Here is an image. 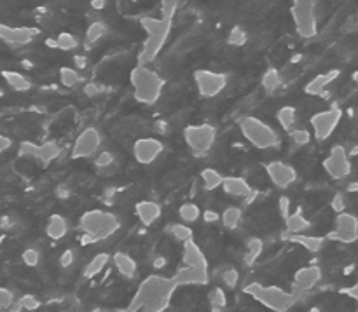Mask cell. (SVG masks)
I'll return each instance as SVG.
<instances>
[{
    "label": "cell",
    "mask_w": 358,
    "mask_h": 312,
    "mask_svg": "<svg viewBox=\"0 0 358 312\" xmlns=\"http://www.w3.org/2000/svg\"><path fill=\"white\" fill-rule=\"evenodd\" d=\"M119 229H121V222L114 213L103 211V209H87L79 218V230L83 232L80 244L86 246L96 241H103L114 236Z\"/></svg>",
    "instance_id": "obj_1"
},
{
    "label": "cell",
    "mask_w": 358,
    "mask_h": 312,
    "mask_svg": "<svg viewBox=\"0 0 358 312\" xmlns=\"http://www.w3.org/2000/svg\"><path fill=\"white\" fill-rule=\"evenodd\" d=\"M129 82L133 86V96L142 105H156L163 94V77L149 66H135L129 73Z\"/></svg>",
    "instance_id": "obj_2"
},
{
    "label": "cell",
    "mask_w": 358,
    "mask_h": 312,
    "mask_svg": "<svg viewBox=\"0 0 358 312\" xmlns=\"http://www.w3.org/2000/svg\"><path fill=\"white\" fill-rule=\"evenodd\" d=\"M140 24L147 34V40L143 42L142 54H140V65L145 66V63L154 61L157 58L161 49L166 44L171 31V21L163 20V17L145 16L140 20Z\"/></svg>",
    "instance_id": "obj_3"
},
{
    "label": "cell",
    "mask_w": 358,
    "mask_h": 312,
    "mask_svg": "<svg viewBox=\"0 0 358 312\" xmlns=\"http://www.w3.org/2000/svg\"><path fill=\"white\" fill-rule=\"evenodd\" d=\"M240 131L243 138L257 150L276 149L280 145L278 131L255 115H247V117L241 119Z\"/></svg>",
    "instance_id": "obj_4"
},
{
    "label": "cell",
    "mask_w": 358,
    "mask_h": 312,
    "mask_svg": "<svg viewBox=\"0 0 358 312\" xmlns=\"http://www.w3.org/2000/svg\"><path fill=\"white\" fill-rule=\"evenodd\" d=\"M184 142L194 156H208L217 142V128L213 124H208V122L185 126Z\"/></svg>",
    "instance_id": "obj_5"
},
{
    "label": "cell",
    "mask_w": 358,
    "mask_h": 312,
    "mask_svg": "<svg viewBox=\"0 0 358 312\" xmlns=\"http://www.w3.org/2000/svg\"><path fill=\"white\" fill-rule=\"evenodd\" d=\"M294 27L303 38H313L318 34L317 3L311 0H296L290 7Z\"/></svg>",
    "instance_id": "obj_6"
},
{
    "label": "cell",
    "mask_w": 358,
    "mask_h": 312,
    "mask_svg": "<svg viewBox=\"0 0 358 312\" xmlns=\"http://www.w3.org/2000/svg\"><path fill=\"white\" fill-rule=\"evenodd\" d=\"M163 312H212V299L210 293L203 295H196V293H185L180 292L177 286L173 297H171L170 304Z\"/></svg>",
    "instance_id": "obj_7"
},
{
    "label": "cell",
    "mask_w": 358,
    "mask_h": 312,
    "mask_svg": "<svg viewBox=\"0 0 358 312\" xmlns=\"http://www.w3.org/2000/svg\"><path fill=\"white\" fill-rule=\"evenodd\" d=\"M194 84L199 96L205 100H212L224 93V89L227 87V75L222 72L199 68L194 72Z\"/></svg>",
    "instance_id": "obj_8"
},
{
    "label": "cell",
    "mask_w": 358,
    "mask_h": 312,
    "mask_svg": "<svg viewBox=\"0 0 358 312\" xmlns=\"http://www.w3.org/2000/svg\"><path fill=\"white\" fill-rule=\"evenodd\" d=\"M103 143V136H101L100 129L96 126H87L86 129L79 133L72 147V157L73 159H90L94 157L101 149Z\"/></svg>",
    "instance_id": "obj_9"
},
{
    "label": "cell",
    "mask_w": 358,
    "mask_h": 312,
    "mask_svg": "<svg viewBox=\"0 0 358 312\" xmlns=\"http://www.w3.org/2000/svg\"><path fill=\"white\" fill-rule=\"evenodd\" d=\"M343 119V110L341 108H327V110L317 112L315 115H311L310 124L313 129V135L318 142H325V140L331 138L334 135V131L338 129L339 122Z\"/></svg>",
    "instance_id": "obj_10"
},
{
    "label": "cell",
    "mask_w": 358,
    "mask_h": 312,
    "mask_svg": "<svg viewBox=\"0 0 358 312\" xmlns=\"http://www.w3.org/2000/svg\"><path fill=\"white\" fill-rule=\"evenodd\" d=\"M352 157L348 156V150L343 145H334L324 159V170L334 180H345L352 173Z\"/></svg>",
    "instance_id": "obj_11"
},
{
    "label": "cell",
    "mask_w": 358,
    "mask_h": 312,
    "mask_svg": "<svg viewBox=\"0 0 358 312\" xmlns=\"http://www.w3.org/2000/svg\"><path fill=\"white\" fill-rule=\"evenodd\" d=\"M329 239L341 244H353L358 239V220L353 213H339L336 215L334 229L329 232Z\"/></svg>",
    "instance_id": "obj_12"
},
{
    "label": "cell",
    "mask_w": 358,
    "mask_h": 312,
    "mask_svg": "<svg viewBox=\"0 0 358 312\" xmlns=\"http://www.w3.org/2000/svg\"><path fill=\"white\" fill-rule=\"evenodd\" d=\"M164 152V143L161 140L154 138V136H143L138 138L133 143V159L136 161L142 166H150V164L156 163L161 157V154Z\"/></svg>",
    "instance_id": "obj_13"
},
{
    "label": "cell",
    "mask_w": 358,
    "mask_h": 312,
    "mask_svg": "<svg viewBox=\"0 0 358 312\" xmlns=\"http://www.w3.org/2000/svg\"><path fill=\"white\" fill-rule=\"evenodd\" d=\"M266 174H268L269 181L280 191H287L299 180V173L296 168L283 161H271L266 164Z\"/></svg>",
    "instance_id": "obj_14"
},
{
    "label": "cell",
    "mask_w": 358,
    "mask_h": 312,
    "mask_svg": "<svg viewBox=\"0 0 358 312\" xmlns=\"http://www.w3.org/2000/svg\"><path fill=\"white\" fill-rule=\"evenodd\" d=\"M62 149L56 142H44L41 145H35V143L24 142L20 145V156L28 157V159H34L41 164H48L51 161H55L59 156Z\"/></svg>",
    "instance_id": "obj_15"
},
{
    "label": "cell",
    "mask_w": 358,
    "mask_h": 312,
    "mask_svg": "<svg viewBox=\"0 0 358 312\" xmlns=\"http://www.w3.org/2000/svg\"><path fill=\"white\" fill-rule=\"evenodd\" d=\"M322 279H324V271H322L320 265H304V267H299L292 276L290 293H294V288L310 292L318 283H322Z\"/></svg>",
    "instance_id": "obj_16"
},
{
    "label": "cell",
    "mask_w": 358,
    "mask_h": 312,
    "mask_svg": "<svg viewBox=\"0 0 358 312\" xmlns=\"http://www.w3.org/2000/svg\"><path fill=\"white\" fill-rule=\"evenodd\" d=\"M210 272L205 269H194V267H182L177 271V274L171 278L175 286H205L210 283Z\"/></svg>",
    "instance_id": "obj_17"
},
{
    "label": "cell",
    "mask_w": 358,
    "mask_h": 312,
    "mask_svg": "<svg viewBox=\"0 0 358 312\" xmlns=\"http://www.w3.org/2000/svg\"><path fill=\"white\" fill-rule=\"evenodd\" d=\"M38 31L34 28L27 27H9V24L0 23V40L7 42L13 45H24L30 44Z\"/></svg>",
    "instance_id": "obj_18"
},
{
    "label": "cell",
    "mask_w": 358,
    "mask_h": 312,
    "mask_svg": "<svg viewBox=\"0 0 358 312\" xmlns=\"http://www.w3.org/2000/svg\"><path fill=\"white\" fill-rule=\"evenodd\" d=\"M182 262H184V267L205 269V271H208L210 267L205 251L201 250V246L194 239L187 241L182 248Z\"/></svg>",
    "instance_id": "obj_19"
},
{
    "label": "cell",
    "mask_w": 358,
    "mask_h": 312,
    "mask_svg": "<svg viewBox=\"0 0 358 312\" xmlns=\"http://www.w3.org/2000/svg\"><path fill=\"white\" fill-rule=\"evenodd\" d=\"M110 260L112 264H114L117 274L121 276L124 281H133V279L136 278V274H138V264H136L135 258L129 253H126V251H115V253L112 255Z\"/></svg>",
    "instance_id": "obj_20"
},
{
    "label": "cell",
    "mask_w": 358,
    "mask_h": 312,
    "mask_svg": "<svg viewBox=\"0 0 358 312\" xmlns=\"http://www.w3.org/2000/svg\"><path fill=\"white\" fill-rule=\"evenodd\" d=\"M135 215L142 225L150 227L154 225V223L159 222L161 215H163V208H161V205H157L156 201L143 199V201H138L135 205Z\"/></svg>",
    "instance_id": "obj_21"
},
{
    "label": "cell",
    "mask_w": 358,
    "mask_h": 312,
    "mask_svg": "<svg viewBox=\"0 0 358 312\" xmlns=\"http://www.w3.org/2000/svg\"><path fill=\"white\" fill-rule=\"evenodd\" d=\"M341 72L339 70H331V72L320 73V75L313 77L310 82L304 86V93L310 94V96H324V93L327 91V87L331 84H334L339 79Z\"/></svg>",
    "instance_id": "obj_22"
},
{
    "label": "cell",
    "mask_w": 358,
    "mask_h": 312,
    "mask_svg": "<svg viewBox=\"0 0 358 312\" xmlns=\"http://www.w3.org/2000/svg\"><path fill=\"white\" fill-rule=\"evenodd\" d=\"M220 187H222V191L226 192L227 195H231V198H238V199H247L248 195L254 192L252 185L241 177H224L222 185H220Z\"/></svg>",
    "instance_id": "obj_23"
},
{
    "label": "cell",
    "mask_w": 358,
    "mask_h": 312,
    "mask_svg": "<svg viewBox=\"0 0 358 312\" xmlns=\"http://www.w3.org/2000/svg\"><path fill=\"white\" fill-rule=\"evenodd\" d=\"M285 225H287V232L290 236H297V234H306L308 230L311 229V222L304 216L303 208H297L287 216L285 220Z\"/></svg>",
    "instance_id": "obj_24"
},
{
    "label": "cell",
    "mask_w": 358,
    "mask_h": 312,
    "mask_svg": "<svg viewBox=\"0 0 358 312\" xmlns=\"http://www.w3.org/2000/svg\"><path fill=\"white\" fill-rule=\"evenodd\" d=\"M45 234L52 241L63 239L69 234V223H66L65 216L59 215V213H52L45 223Z\"/></svg>",
    "instance_id": "obj_25"
},
{
    "label": "cell",
    "mask_w": 358,
    "mask_h": 312,
    "mask_svg": "<svg viewBox=\"0 0 358 312\" xmlns=\"http://www.w3.org/2000/svg\"><path fill=\"white\" fill-rule=\"evenodd\" d=\"M108 262H110V255L103 253V251H101V253H96L86 265H84L83 276L86 279H94L96 276H100L101 272L105 271Z\"/></svg>",
    "instance_id": "obj_26"
},
{
    "label": "cell",
    "mask_w": 358,
    "mask_h": 312,
    "mask_svg": "<svg viewBox=\"0 0 358 312\" xmlns=\"http://www.w3.org/2000/svg\"><path fill=\"white\" fill-rule=\"evenodd\" d=\"M2 77L9 84L10 89L17 91V93H27V91L31 89V80L27 75H23V73L13 72V70H3Z\"/></svg>",
    "instance_id": "obj_27"
},
{
    "label": "cell",
    "mask_w": 358,
    "mask_h": 312,
    "mask_svg": "<svg viewBox=\"0 0 358 312\" xmlns=\"http://www.w3.org/2000/svg\"><path fill=\"white\" fill-rule=\"evenodd\" d=\"M289 239L292 243L301 244L304 250L311 251V253H318V251L324 250L325 246V237L320 236H308V234H297V236H289Z\"/></svg>",
    "instance_id": "obj_28"
},
{
    "label": "cell",
    "mask_w": 358,
    "mask_h": 312,
    "mask_svg": "<svg viewBox=\"0 0 358 312\" xmlns=\"http://www.w3.org/2000/svg\"><path fill=\"white\" fill-rule=\"evenodd\" d=\"M219 281H220L219 288H222L224 292L229 295V292H234V290L240 286V283H241L240 271L234 267L224 269V271H220V274H219Z\"/></svg>",
    "instance_id": "obj_29"
},
{
    "label": "cell",
    "mask_w": 358,
    "mask_h": 312,
    "mask_svg": "<svg viewBox=\"0 0 358 312\" xmlns=\"http://www.w3.org/2000/svg\"><path fill=\"white\" fill-rule=\"evenodd\" d=\"M276 121L282 126V129H285L287 133H290L292 129H296L297 126V108L292 105H285V107H280L276 112Z\"/></svg>",
    "instance_id": "obj_30"
},
{
    "label": "cell",
    "mask_w": 358,
    "mask_h": 312,
    "mask_svg": "<svg viewBox=\"0 0 358 312\" xmlns=\"http://www.w3.org/2000/svg\"><path fill=\"white\" fill-rule=\"evenodd\" d=\"M220 222H222L226 229L236 230L241 225V222H243V208H240V206H227L222 211V215H220Z\"/></svg>",
    "instance_id": "obj_31"
},
{
    "label": "cell",
    "mask_w": 358,
    "mask_h": 312,
    "mask_svg": "<svg viewBox=\"0 0 358 312\" xmlns=\"http://www.w3.org/2000/svg\"><path fill=\"white\" fill-rule=\"evenodd\" d=\"M261 84H262V89L266 93H275L280 86H282V72L275 66H269L261 77Z\"/></svg>",
    "instance_id": "obj_32"
},
{
    "label": "cell",
    "mask_w": 358,
    "mask_h": 312,
    "mask_svg": "<svg viewBox=\"0 0 358 312\" xmlns=\"http://www.w3.org/2000/svg\"><path fill=\"white\" fill-rule=\"evenodd\" d=\"M178 218L182 220L180 223L191 225V223H196L201 218V209H199V206L196 202H184L178 208Z\"/></svg>",
    "instance_id": "obj_33"
},
{
    "label": "cell",
    "mask_w": 358,
    "mask_h": 312,
    "mask_svg": "<svg viewBox=\"0 0 358 312\" xmlns=\"http://www.w3.org/2000/svg\"><path fill=\"white\" fill-rule=\"evenodd\" d=\"M201 181H203V188L208 192L215 191V188H219L220 185H222V180H224V174L219 173L217 170H213V168H205V170L201 171Z\"/></svg>",
    "instance_id": "obj_34"
},
{
    "label": "cell",
    "mask_w": 358,
    "mask_h": 312,
    "mask_svg": "<svg viewBox=\"0 0 358 312\" xmlns=\"http://www.w3.org/2000/svg\"><path fill=\"white\" fill-rule=\"evenodd\" d=\"M168 232H170V236L173 237L177 243H182V244H185L187 241L194 239V232H192L191 227L185 225V223H171Z\"/></svg>",
    "instance_id": "obj_35"
},
{
    "label": "cell",
    "mask_w": 358,
    "mask_h": 312,
    "mask_svg": "<svg viewBox=\"0 0 358 312\" xmlns=\"http://www.w3.org/2000/svg\"><path fill=\"white\" fill-rule=\"evenodd\" d=\"M247 299H248V302L245 300V302L236 304V306H233V307H229V304H227V306L222 307V309H224V312H273V311H269L268 307H264V306H261L259 302H255L252 297L247 295Z\"/></svg>",
    "instance_id": "obj_36"
},
{
    "label": "cell",
    "mask_w": 358,
    "mask_h": 312,
    "mask_svg": "<svg viewBox=\"0 0 358 312\" xmlns=\"http://www.w3.org/2000/svg\"><path fill=\"white\" fill-rule=\"evenodd\" d=\"M245 248H247V255H245V262L248 265L255 264L259 257H261L262 250H264V243H262L259 237H250V239L245 243Z\"/></svg>",
    "instance_id": "obj_37"
},
{
    "label": "cell",
    "mask_w": 358,
    "mask_h": 312,
    "mask_svg": "<svg viewBox=\"0 0 358 312\" xmlns=\"http://www.w3.org/2000/svg\"><path fill=\"white\" fill-rule=\"evenodd\" d=\"M107 31H108L107 24L101 23V21H93L86 30V42L87 44H98V42L107 35Z\"/></svg>",
    "instance_id": "obj_38"
},
{
    "label": "cell",
    "mask_w": 358,
    "mask_h": 312,
    "mask_svg": "<svg viewBox=\"0 0 358 312\" xmlns=\"http://www.w3.org/2000/svg\"><path fill=\"white\" fill-rule=\"evenodd\" d=\"M58 75L59 82H62V86L66 87V89H72V87H76L77 84L80 82L79 72H77L76 68H72V66H62Z\"/></svg>",
    "instance_id": "obj_39"
},
{
    "label": "cell",
    "mask_w": 358,
    "mask_h": 312,
    "mask_svg": "<svg viewBox=\"0 0 358 312\" xmlns=\"http://www.w3.org/2000/svg\"><path fill=\"white\" fill-rule=\"evenodd\" d=\"M55 42L56 49H62V51H73V49L79 47V38L73 34H70V31H62V34H58Z\"/></svg>",
    "instance_id": "obj_40"
},
{
    "label": "cell",
    "mask_w": 358,
    "mask_h": 312,
    "mask_svg": "<svg viewBox=\"0 0 358 312\" xmlns=\"http://www.w3.org/2000/svg\"><path fill=\"white\" fill-rule=\"evenodd\" d=\"M248 34L241 24H234L229 30V35H227V44L234 45V47H241V45L247 44Z\"/></svg>",
    "instance_id": "obj_41"
},
{
    "label": "cell",
    "mask_w": 358,
    "mask_h": 312,
    "mask_svg": "<svg viewBox=\"0 0 358 312\" xmlns=\"http://www.w3.org/2000/svg\"><path fill=\"white\" fill-rule=\"evenodd\" d=\"M289 136H290V140H292L294 145H297V147L310 145L311 138H313V136H311L310 129H304V128L292 129V131L289 133Z\"/></svg>",
    "instance_id": "obj_42"
},
{
    "label": "cell",
    "mask_w": 358,
    "mask_h": 312,
    "mask_svg": "<svg viewBox=\"0 0 358 312\" xmlns=\"http://www.w3.org/2000/svg\"><path fill=\"white\" fill-rule=\"evenodd\" d=\"M112 164H115V156L110 150H100V152L94 156V166H96L98 170H107Z\"/></svg>",
    "instance_id": "obj_43"
},
{
    "label": "cell",
    "mask_w": 358,
    "mask_h": 312,
    "mask_svg": "<svg viewBox=\"0 0 358 312\" xmlns=\"http://www.w3.org/2000/svg\"><path fill=\"white\" fill-rule=\"evenodd\" d=\"M21 260H23L27 267H38V264H41V251L35 250V248H27L21 253Z\"/></svg>",
    "instance_id": "obj_44"
},
{
    "label": "cell",
    "mask_w": 358,
    "mask_h": 312,
    "mask_svg": "<svg viewBox=\"0 0 358 312\" xmlns=\"http://www.w3.org/2000/svg\"><path fill=\"white\" fill-rule=\"evenodd\" d=\"M76 250H73V248H66V250L59 255V267L65 269V271L66 269H72L73 264H76Z\"/></svg>",
    "instance_id": "obj_45"
},
{
    "label": "cell",
    "mask_w": 358,
    "mask_h": 312,
    "mask_svg": "<svg viewBox=\"0 0 358 312\" xmlns=\"http://www.w3.org/2000/svg\"><path fill=\"white\" fill-rule=\"evenodd\" d=\"M20 312H76V309L70 306H65V304H49V306H41L35 311H23Z\"/></svg>",
    "instance_id": "obj_46"
},
{
    "label": "cell",
    "mask_w": 358,
    "mask_h": 312,
    "mask_svg": "<svg viewBox=\"0 0 358 312\" xmlns=\"http://www.w3.org/2000/svg\"><path fill=\"white\" fill-rule=\"evenodd\" d=\"M331 206L332 209H334L336 213H345L346 211V192H336V195L332 198L331 201Z\"/></svg>",
    "instance_id": "obj_47"
},
{
    "label": "cell",
    "mask_w": 358,
    "mask_h": 312,
    "mask_svg": "<svg viewBox=\"0 0 358 312\" xmlns=\"http://www.w3.org/2000/svg\"><path fill=\"white\" fill-rule=\"evenodd\" d=\"M278 209H280V215H282L283 220H287V216L292 213V201H290L289 195H280L278 199Z\"/></svg>",
    "instance_id": "obj_48"
},
{
    "label": "cell",
    "mask_w": 358,
    "mask_h": 312,
    "mask_svg": "<svg viewBox=\"0 0 358 312\" xmlns=\"http://www.w3.org/2000/svg\"><path fill=\"white\" fill-rule=\"evenodd\" d=\"M103 93V86L98 82H87L86 86H84V94H87L90 98H94V96H100V94Z\"/></svg>",
    "instance_id": "obj_49"
},
{
    "label": "cell",
    "mask_w": 358,
    "mask_h": 312,
    "mask_svg": "<svg viewBox=\"0 0 358 312\" xmlns=\"http://www.w3.org/2000/svg\"><path fill=\"white\" fill-rule=\"evenodd\" d=\"M177 7H178V2H171V0L163 2V6H161V9H163V20L171 21V14L177 10Z\"/></svg>",
    "instance_id": "obj_50"
},
{
    "label": "cell",
    "mask_w": 358,
    "mask_h": 312,
    "mask_svg": "<svg viewBox=\"0 0 358 312\" xmlns=\"http://www.w3.org/2000/svg\"><path fill=\"white\" fill-rule=\"evenodd\" d=\"M87 56L84 54H76L73 56V65H76V70H84L87 68Z\"/></svg>",
    "instance_id": "obj_51"
},
{
    "label": "cell",
    "mask_w": 358,
    "mask_h": 312,
    "mask_svg": "<svg viewBox=\"0 0 358 312\" xmlns=\"http://www.w3.org/2000/svg\"><path fill=\"white\" fill-rule=\"evenodd\" d=\"M201 216L205 218V222H208V223H215V222H219V220H220L219 213L212 211V209H206L205 213H201Z\"/></svg>",
    "instance_id": "obj_52"
},
{
    "label": "cell",
    "mask_w": 358,
    "mask_h": 312,
    "mask_svg": "<svg viewBox=\"0 0 358 312\" xmlns=\"http://www.w3.org/2000/svg\"><path fill=\"white\" fill-rule=\"evenodd\" d=\"M10 145H13V142H10L9 136L0 135V156H2V154H6L7 150L10 149Z\"/></svg>",
    "instance_id": "obj_53"
},
{
    "label": "cell",
    "mask_w": 358,
    "mask_h": 312,
    "mask_svg": "<svg viewBox=\"0 0 358 312\" xmlns=\"http://www.w3.org/2000/svg\"><path fill=\"white\" fill-rule=\"evenodd\" d=\"M166 265H168V262L164 257H156V260L152 262V267L156 269V271H161V269H164Z\"/></svg>",
    "instance_id": "obj_54"
},
{
    "label": "cell",
    "mask_w": 358,
    "mask_h": 312,
    "mask_svg": "<svg viewBox=\"0 0 358 312\" xmlns=\"http://www.w3.org/2000/svg\"><path fill=\"white\" fill-rule=\"evenodd\" d=\"M91 7H93V9H103V7H107V2H101V0H94V2H91Z\"/></svg>",
    "instance_id": "obj_55"
},
{
    "label": "cell",
    "mask_w": 358,
    "mask_h": 312,
    "mask_svg": "<svg viewBox=\"0 0 358 312\" xmlns=\"http://www.w3.org/2000/svg\"><path fill=\"white\" fill-rule=\"evenodd\" d=\"M45 45H49V47H55V49H56L55 38H52V40H45Z\"/></svg>",
    "instance_id": "obj_56"
},
{
    "label": "cell",
    "mask_w": 358,
    "mask_h": 312,
    "mask_svg": "<svg viewBox=\"0 0 358 312\" xmlns=\"http://www.w3.org/2000/svg\"><path fill=\"white\" fill-rule=\"evenodd\" d=\"M3 94H6V93H3V89H2V87H0V98H2Z\"/></svg>",
    "instance_id": "obj_57"
}]
</instances>
